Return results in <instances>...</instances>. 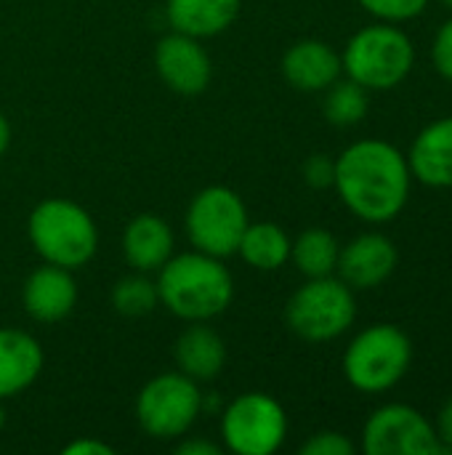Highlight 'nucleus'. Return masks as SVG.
<instances>
[{
	"label": "nucleus",
	"mask_w": 452,
	"mask_h": 455,
	"mask_svg": "<svg viewBox=\"0 0 452 455\" xmlns=\"http://www.w3.org/2000/svg\"><path fill=\"white\" fill-rule=\"evenodd\" d=\"M8 147H11V125H8L5 115L0 112V157L8 152Z\"/></svg>",
	"instance_id": "nucleus-31"
},
{
	"label": "nucleus",
	"mask_w": 452,
	"mask_h": 455,
	"mask_svg": "<svg viewBox=\"0 0 452 455\" xmlns=\"http://www.w3.org/2000/svg\"><path fill=\"white\" fill-rule=\"evenodd\" d=\"M43 349L19 328H0V400L27 392L43 371Z\"/></svg>",
	"instance_id": "nucleus-16"
},
{
	"label": "nucleus",
	"mask_w": 452,
	"mask_h": 455,
	"mask_svg": "<svg viewBox=\"0 0 452 455\" xmlns=\"http://www.w3.org/2000/svg\"><path fill=\"white\" fill-rule=\"evenodd\" d=\"M155 67L160 80L178 96H200L213 80V61L202 40L176 29L157 43Z\"/></svg>",
	"instance_id": "nucleus-11"
},
{
	"label": "nucleus",
	"mask_w": 452,
	"mask_h": 455,
	"mask_svg": "<svg viewBox=\"0 0 452 455\" xmlns=\"http://www.w3.org/2000/svg\"><path fill=\"white\" fill-rule=\"evenodd\" d=\"M221 437L229 453L272 455L288 437L285 408L264 392H245L221 416Z\"/></svg>",
	"instance_id": "nucleus-9"
},
{
	"label": "nucleus",
	"mask_w": 452,
	"mask_h": 455,
	"mask_svg": "<svg viewBox=\"0 0 452 455\" xmlns=\"http://www.w3.org/2000/svg\"><path fill=\"white\" fill-rule=\"evenodd\" d=\"M354 443L341 432H317L304 445L301 455H352Z\"/></svg>",
	"instance_id": "nucleus-25"
},
{
	"label": "nucleus",
	"mask_w": 452,
	"mask_h": 455,
	"mask_svg": "<svg viewBox=\"0 0 452 455\" xmlns=\"http://www.w3.org/2000/svg\"><path fill=\"white\" fill-rule=\"evenodd\" d=\"M242 0H168L165 16L176 32L197 40L226 32L240 16Z\"/></svg>",
	"instance_id": "nucleus-19"
},
{
	"label": "nucleus",
	"mask_w": 452,
	"mask_h": 455,
	"mask_svg": "<svg viewBox=\"0 0 452 455\" xmlns=\"http://www.w3.org/2000/svg\"><path fill=\"white\" fill-rule=\"evenodd\" d=\"M365 455H440L445 453L434 424L413 405H381L362 427Z\"/></svg>",
	"instance_id": "nucleus-10"
},
{
	"label": "nucleus",
	"mask_w": 452,
	"mask_h": 455,
	"mask_svg": "<svg viewBox=\"0 0 452 455\" xmlns=\"http://www.w3.org/2000/svg\"><path fill=\"white\" fill-rule=\"evenodd\" d=\"M115 453V448L112 445H107V443H101V440H85V437H80V440H75V443H69L67 448H64V455H112Z\"/></svg>",
	"instance_id": "nucleus-29"
},
{
	"label": "nucleus",
	"mask_w": 452,
	"mask_h": 455,
	"mask_svg": "<svg viewBox=\"0 0 452 455\" xmlns=\"http://www.w3.org/2000/svg\"><path fill=\"white\" fill-rule=\"evenodd\" d=\"M440 3H445L448 8H452V0H440Z\"/></svg>",
	"instance_id": "nucleus-33"
},
{
	"label": "nucleus",
	"mask_w": 452,
	"mask_h": 455,
	"mask_svg": "<svg viewBox=\"0 0 452 455\" xmlns=\"http://www.w3.org/2000/svg\"><path fill=\"white\" fill-rule=\"evenodd\" d=\"M176 453L178 455H221V448L216 445V443H210V440H200V437H189V440H184L178 448H176Z\"/></svg>",
	"instance_id": "nucleus-30"
},
{
	"label": "nucleus",
	"mask_w": 452,
	"mask_h": 455,
	"mask_svg": "<svg viewBox=\"0 0 452 455\" xmlns=\"http://www.w3.org/2000/svg\"><path fill=\"white\" fill-rule=\"evenodd\" d=\"M21 304L24 312L43 325L59 323L72 315L77 304V285L69 269L56 264L37 267L21 288Z\"/></svg>",
	"instance_id": "nucleus-13"
},
{
	"label": "nucleus",
	"mask_w": 452,
	"mask_h": 455,
	"mask_svg": "<svg viewBox=\"0 0 452 455\" xmlns=\"http://www.w3.org/2000/svg\"><path fill=\"white\" fill-rule=\"evenodd\" d=\"M160 304L184 323H208L226 312L234 299V280L221 259L202 251L173 253L157 269Z\"/></svg>",
	"instance_id": "nucleus-2"
},
{
	"label": "nucleus",
	"mask_w": 452,
	"mask_h": 455,
	"mask_svg": "<svg viewBox=\"0 0 452 455\" xmlns=\"http://www.w3.org/2000/svg\"><path fill=\"white\" fill-rule=\"evenodd\" d=\"M27 235L45 264H56L69 272L85 267L99 248V229L91 213L64 197L37 203L29 213Z\"/></svg>",
	"instance_id": "nucleus-3"
},
{
	"label": "nucleus",
	"mask_w": 452,
	"mask_h": 455,
	"mask_svg": "<svg viewBox=\"0 0 452 455\" xmlns=\"http://www.w3.org/2000/svg\"><path fill=\"white\" fill-rule=\"evenodd\" d=\"M344 75L368 91H392L408 80L416 64V48L400 24L376 21L357 29L344 53Z\"/></svg>",
	"instance_id": "nucleus-4"
},
{
	"label": "nucleus",
	"mask_w": 452,
	"mask_h": 455,
	"mask_svg": "<svg viewBox=\"0 0 452 455\" xmlns=\"http://www.w3.org/2000/svg\"><path fill=\"white\" fill-rule=\"evenodd\" d=\"M357 317L354 291L336 275L309 277L288 301L285 323L288 328L312 344L333 341L344 336Z\"/></svg>",
	"instance_id": "nucleus-6"
},
{
	"label": "nucleus",
	"mask_w": 452,
	"mask_h": 455,
	"mask_svg": "<svg viewBox=\"0 0 452 455\" xmlns=\"http://www.w3.org/2000/svg\"><path fill=\"white\" fill-rule=\"evenodd\" d=\"M237 253L242 261L258 272H277L290 261V237L274 221H256L245 227Z\"/></svg>",
	"instance_id": "nucleus-20"
},
{
	"label": "nucleus",
	"mask_w": 452,
	"mask_h": 455,
	"mask_svg": "<svg viewBox=\"0 0 452 455\" xmlns=\"http://www.w3.org/2000/svg\"><path fill=\"white\" fill-rule=\"evenodd\" d=\"M5 427V408H3V400H0V429Z\"/></svg>",
	"instance_id": "nucleus-32"
},
{
	"label": "nucleus",
	"mask_w": 452,
	"mask_h": 455,
	"mask_svg": "<svg viewBox=\"0 0 452 455\" xmlns=\"http://www.w3.org/2000/svg\"><path fill=\"white\" fill-rule=\"evenodd\" d=\"M109 301L112 309L123 317H147L160 304L157 283L147 272L133 269V275H125L115 283Z\"/></svg>",
	"instance_id": "nucleus-23"
},
{
	"label": "nucleus",
	"mask_w": 452,
	"mask_h": 455,
	"mask_svg": "<svg viewBox=\"0 0 452 455\" xmlns=\"http://www.w3.org/2000/svg\"><path fill=\"white\" fill-rule=\"evenodd\" d=\"M338 253H341V245L336 235L320 227L304 229L296 240H290V261L306 280L336 275Z\"/></svg>",
	"instance_id": "nucleus-21"
},
{
	"label": "nucleus",
	"mask_w": 452,
	"mask_h": 455,
	"mask_svg": "<svg viewBox=\"0 0 452 455\" xmlns=\"http://www.w3.org/2000/svg\"><path fill=\"white\" fill-rule=\"evenodd\" d=\"M123 256L136 272H157L173 256V229L155 213L131 219L123 229Z\"/></svg>",
	"instance_id": "nucleus-17"
},
{
	"label": "nucleus",
	"mask_w": 452,
	"mask_h": 455,
	"mask_svg": "<svg viewBox=\"0 0 452 455\" xmlns=\"http://www.w3.org/2000/svg\"><path fill=\"white\" fill-rule=\"evenodd\" d=\"M397 261V245L386 235L362 232L341 248L336 275L352 291H373L394 275Z\"/></svg>",
	"instance_id": "nucleus-12"
},
{
	"label": "nucleus",
	"mask_w": 452,
	"mask_h": 455,
	"mask_svg": "<svg viewBox=\"0 0 452 455\" xmlns=\"http://www.w3.org/2000/svg\"><path fill=\"white\" fill-rule=\"evenodd\" d=\"M325 93V101H322V112H325V120L330 125H338V128H352L357 123L365 120L368 109H370V91L362 88L360 83L354 80H336L330 88L322 91Z\"/></svg>",
	"instance_id": "nucleus-22"
},
{
	"label": "nucleus",
	"mask_w": 452,
	"mask_h": 455,
	"mask_svg": "<svg viewBox=\"0 0 452 455\" xmlns=\"http://www.w3.org/2000/svg\"><path fill=\"white\" fill-rule=\"evenodd\" d=\"M301 173L312 189H330L333 179H336V160L330 155H312V157H306Z\"/></svg>",
	"instance_id": "nucleus-27"
},
{
	"label": "nucleus",
	"mask_w": 452,
	"mask_h": 455,
	"mask_svg": "<svg viewBox=\"0 0 452 455\" xmlns=\"http://www.w3.org/2000/svg\"><path fill=\"white\" fill-rule=\"evenodd\" d=\"M434 429H437V437H440L445 453H452V395L445 400V405L440 408Z\"/></svg>",
	"instance_id": "nucleus-28"
},
{
	"label": "nucleus",
	"mask_w": 452,
	"mask_h": 455,
	"mask_svg": "<svg viewBox=\"0 0 452 455\" xmlns=\"http://www.w3.org/2000/svg\"><path fill=\"white\" fill-rule=\"evenodd\" d=\"M413 179L432 189L452 187V115L429 123L405 155Z\"/></svg>",
	"instance_id": "nucleus-15"
},
{
	"label": "nucleus",
	"mask_w": 452,
	"mask_h": 455,
	"mask_svg": "<svg viewBox=\"0 0 452 455\" xmlns=\"http://www.w3.org/2000/svg\"><path fill=\"white\" fill-rule=\"evenodd\" d=\"M205 408V397L194 379L181 371L149 379L136 397L139 427L155 440L184 437Z\"/></svg>",
	"instance_id": "nucleus-7"
},
{
	"label": "nucleus",
	"mask_w": 452,
	"mask_h": 455,
	"mask_svg": "<svg viewBox=\"0 0 452 455\" xmlns=\"http://www.w3.org/2000/svg\"><path fill=\"white\" fill-rule=\"evenodd\" d=\"M248 208L229 187H205L186 208L184 227L194 251L216 259L237 253L240 237L248 227Z\"/></svg>",
	"instance_id": "nucleus-8"
},
{
	"label": "nucleus",
	"mask_w": 452,
	"mask_h": 455,
	"mask_svg": "<svg viewBox=\"0 0 452 455\" xmlns=\"http://www.w3.org/2000/svg\"><path fill=\"white\" fill-rule=\"evenodd\" d=\"M413 363L408 333L392 323H376L360 331L344 352V376L362 395L394 389Z\"/></svg>",
	"instance_id": "nucleus-5"
},
{
	"label": "nucleus",
	"mask_w": 452,
	"mask_h": 455,
	"mask_svg": "<svg viewBox=\"0 0 452 455\" xmlns=\"http://www.w3.org/2000/svg\"><path fill=\"white\" fill-rule=\"evenodd\" d=\"M432 64L440 72V77L452 83V16L437 29L432 40Z\"/></svg>",
	"instance_id": "nucleus-26"
},
{
	"label": "nucleus",
	"mask_w": 452,
	"mask_h": 455,
	"mask_svg": "<svg viewBox=\"0 0 452 455\" xmlns=\"http://www.w3.org/2000/svg\"><path fill=\"white\" fill-rule=\"evenodd\" d=\"M376 21H389V24H405L418 19L426 8L429 0H357Z\"/></svg>",
	"instance_id": "nucleus-24"
},
{
	"label": "nucleus",
	"mask_w": 452,
	"mask_h": 455,
	"mask_svg": "<svg viewBox=\"0 0 452 455\" xmlns=\"http://www.w3.org/2000/svg\"><path fill=\"white\" fill-rule=\"evenodd\" d=\"M413 173L408 157L384 139H362L336 157L333 187L341 203L368 224L397 219L410 197Z\"/></svg>",
	"instance_id": "nucleus-1"
},
{
	"label": "nucleus",
	"mask_w": 452,
	"mask_h": 455,
	"mask_svg": "<svg viewBox=\"0 0 452 455\" xmlns=\"http://www.w3.org/2000/svg\"><path fill=\"white\" fill-rule=\"evenodd\" d=\"M285 80L301 93H322L341 75V53L322 40H298L282 56Z\"/></svg>",
	"instance_id": "nucleus-14"
},
{
	"label": "nucleus",
	"mask_w": 452,
	"mask_h": 455,
	"mask_svg": "<svg viewBox=\"0 0 452 455\" xmlns=\"http://www.w3.org/2000/svg\"><path fill=\"white\" fill-rule=\"evenodd\" d=\"M176 365L184 376L200 381H213L226 363V344L208 323H189L173 347Z\"/></svg>",
	"instance_id": "nucleus-18"
}]
</instances>
